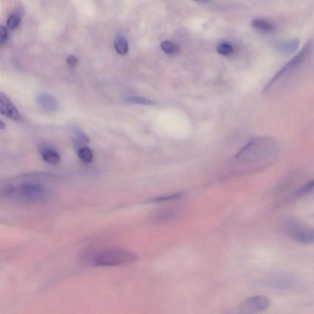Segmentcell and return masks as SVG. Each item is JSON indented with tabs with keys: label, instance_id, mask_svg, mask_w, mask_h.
I'll list each match as a JSON object with an SVG mask.
<instances>
[{
	"label": "cell",
	"instance_id": "6da1fadb",
	"mask_svg": "<svg viewBox=\"0 0 314 314\" xmlns=\"http://www.w3.org/2000/svg\"><path fill=\"white\" fill-rule=\"evenodd\" d=\"M137 260L136 254L118 249L87 251L80 257L81 262L90 267H117L131 264Z\"/></svg>",
	"mask_w": 314,
	"mask_h": 314
},
{
	"label": "cell",
	"instance_id": "7a4b0ae2",
	"mask_svg": "<svg viewBox=\"0 0 314 314\" xmlns=\"http://www.w3.org/2000/svg\"><path fill=\"white\" fill-rule=\"evenodd\" d=\"M277 150L276 143L272 138H254L237 153L236 159L243 164H253L269 159Z\"/></svg>",
	"mask_w": 314,
	"mask_h": 314
},
{
	"label": "cell",
	"instance_id": "3957f363",
	"mask_svg": "<svg viewBox=\"0 0 314 314\" xmlns=\"http://www.w3.org/2000/svg\"><path fill=\"white\" fill-rule=\"evenodd\" d=\"M313 51V43L311 41L306 44L301 51L289 62L279 73H277L264 88V93H269L272 88L281 85L284 80L287 81L292 77L295 76L297 72L303 68L304 64L308 62Z\"/></svg>",
	"mask_w": 314,
	"mask_h": 314
},
{
	"label": "cell",
	"instance_id": "277c9868",
	"mask_svg": "<svg viewBox=\"0 0 314 314\" xmlns=\"http://www.w3.org/2000/svg\"><path fill=\"white\" fill-rule=\"evenodd\" d=\"M282 230L287 236L297 243L304 244L314 243L313 230L297 220H287L283 223Z\"/></svg>",
	"mask_w": 314,
	"mask_h": 314
},
{
	"label": "cell",
	"instance_id": "5b68a950",
	"mask_svg": "<svg viewBox=\"0 0 314 314\" xmlns=\"http://www.w3.org/2000/svg\"><path fill=\"white\" fill-rule=\"evenodd\" d=\"M270 300L267 296L255 295L247 298L237 308V314H258L269 308Z\"/></svg>",
	"mask_w": 314,
	"mask_h": 314
},
{
	"label": "cell",
	"instance_id": "8992f818",
	"mask_svg": "<svg viewBox=\"0 0 314 314\" xmlns=\"http://www.w3.org/2000/svg\"><path fill=\"white\" fill-rule=\"evenodd\" d=\"M17 193L22 200L33 202L43 200L45 195L44 189L40 186L35 185H23L19 187L17 190Z\"/></svg>",
	"mask_w": 314,
	"mask_h": 314
},
{
	"label": "cell",
	"instance_id": "52a82bcc",
	"mask_svg": "<svg viewBox=\"0 0 314 314\" xmlns=\"http://www.w3.org/2000/svg\"><path fill=\"white\" fill-rule=\"evenodd\" d=\"M0 114L14 121H21L20 112L5 95L0 93Z\"/></svg>",
	"mask_w": 314,
	"mask_h": 314
},
{
	"label": "cell",
	"instance_id": "ba28073f",
	"mask_svg": "<svg viewBox=\"0 0 314 314\" xmlns=\"http://www.w3.org/2000/svg\"><path fill=\"white\" fill-rule=\"evenodd\" d=\"M266 284L275 289L288 290L292 289L297 285V282L294 278L287 275H280L271 277L267 280Z\"/></svg>",
	"mask_w": 314,
	"mask_h": 314
},
{
	"label": "cell",
	"instance_id": "9c48e42d",
	"mask_svg": "<svg viewBox=\"0 0 314 314\" xmlns=\"http://www.w3.org/2000/svg\"><path fill=\"white\" fill-rule=\"evenodd\" d=\"M36 101L45 111L52 112L58 109V103L56 98L47 93H39L36 97Z\"/></svg>",
	"mask_w": 314,
	"mask_h": 314
},
{
	"label": "cell",
	"instance_id": "30bf717a",
	"mask_svg": "<svg viewBox=\"0 0 314 314\" xmlns=\"http://www.w3.org/2000/svg\"><path fill=\"white\" fill-rule=\"evenodd\" d=\"M299 44L298 39H293L287 41H279L273 44L275 49L280 53L292 54L298 49Z\"/></svg>",
	"mask_w": 314,
	"mask_h": 314
},
{
	"label": "cell",
	"instance_id": "8fae6325",
	"mask_svg": "<svg viewBox=\"0 0 314 314\" xmlns=\"http://www.w3.org/2000/svg\"><path fill=\"white\" fill-rule=\"evenodd\" d=\"M251 26L256 30L264 33L274 32L275 29L274 23L262 19H253L251 21Z\"/></svg>",
	"mask_w": 314,
	"mask_h": 314
},
{
	"label": "cell",
	"instance_id": "7c38bea8",
	"mask_svg": "<svg viewBox=\"0 0 314 314\" xmlns=\"http://www.w3.org/2000/svg\"><path fill=\"white\" fill-rule=\"evenodd\" d=\"M42 157L44 161L51 165H58L61 160L59 153L50 148H42Z\"/></svg>",
	"mask_w": 314,
	"mask_h": 314
},
{
	"label": "cell",
	"instance_id": "4fadbf2b",
	"mask_svg": "<svg viewBox=\"0 0 314 314\" xmlns=\"http://www.w3.org/2000/svg\"><path fill=\"white\" fill-rule=\"evenodd\" d=\"M115 49L117 53L122 56H125L128 51V44L126 40L123 36H119L115 41Z\"/></svg>",
	"mask_w": 314,
	"mask_h": 314
},
{
	"label": "cell",
	"instance_id": "5bb4252c",
	"mask_svg": "<svg viewBox=\"0 0 314 314\" xmlns=\"http://www.w3.org/2000/svg\"><path fill=\"white\" fill-rule=\"evenodd\" d=\"M161 48L165 53L172 55L177 53L180 49V47L177 43L171 42H162Z\"/></svg>",
	"mask_w": 314,
	"mask_h": 314
},
{
	"label": "cell",
	"instance_id": "9a60e30c",
	"mask_svg": "<svg viewBox=\"0 0 314 314\" xmlns=\"http://www.w3.org/2000/svg\"><path fill=\"white\" fill-rule=\"evenodd\" d=\"M78 156L80 159L86 164L92 162L93 157L92 151L87 147H81L78 150Z\"/></svg>",
	"mask_w": 314,
	"mask_h": 314
},
{
	"label": "cell",
	"instance_id": "2e32d148",
	"mask_svg": "<svg viewBox=\"0 0 314 314\" xmlns=\"http://www.w3.org/2000/svg\"><path fill=\"white\" fill-rule=\"evenodd\" d=\"M218 53L223 56H231L234 52V48L228 42H222L218 45L217 48Z\"/></svg>",
	"mask_w": 314,
	"mask_h": 314
},
{
	"label": "cell",
	"instance_id": "e0dca14e",
	"mask_svg": "<svg viewBox=\"0 0 314 314\" xmlns=\"http://www.w3.org/2000/svg\"><path fill=\"white\" fill-rule=\"evenodd\" d=\"M126 102L135 103V104L143 105H154L155 102L153 101L148 100L141 97H135V96H126L125 98Z\"/></svg>",
	"mask_w": 314,
	"mask_h": 314
},
{
	"label": "cell",
	"instance_id": "ac0fdd59",
	"mask_svg": "<svg viewBox=\"0 0 314 314\" xmlns=\"http://www.w3.org/2000/svg\"><path fill=\"white\" fill-rule=\"evenodd\" d=\"M21 21V14L19 12L11 14L7 20V25L11 30H15Z\"/></svg>",
	"mask_w": 314,
	"mask_h": 314
},
{
	"label": "cell",
	"instance_id": "d6986e66",
	"mask_svg": "<svg viewBox=\"0 0 314 314\" xmlns=\"http://www.w3.org/2000/svg\"><path fill=\"white\" fill-rule=\"evenodd\" d=\"M175 214L174 210H164L157 214L154 218L155 223H163L171 219Z\"/></svg>",
	"mask_w": 314,
	"mask_h": 314
},
{
	"label": "cell",
	"instance_id": "ffe728a7",
	"mask_svg": "<svg viewBox=\"0 0 314 314\" xmlns=\"http://www.w3.org/2000/svg\"><path fill=\"white\" fill-rule=\"evenodd\" d=\"M8 30L4 25H0V45H3L8 39Z\"/></svg>",
	"mask_w": 314,
	"mask_h": 314
},
{
	"label": "cell",
	"instance_id": "44dd1931",
	"mask_svg": "<svg viewBox=\"0 0 314 314\" xmlns=\"http://www.w3.org/2000/svg\"><path fill=\"white\" fill-rule=\"evenodd\" d=\"M180 197H181L180 194H172V195L155 198L153 201H155V202H162V201L176 200V199H178Z\"/></svg>",
	"mask_w": 314,
	"mask_h": 314
},
{
	"label": "cell",
	"instance_id": "7402d4cb",
	"mask_svg": "<svg viewBox=\"0 0 314 314\" xmlns=\"http://www.w3.org/2000/svg\"><path fill=\"white\" fill-rule=\"evenodd\" d=\"M314 186V182H311V183H309L308 185H306L305 187H304L303 188L300 189V190H299L298 195H304L306 193H308V191H310L313 189Z\"/></svg>",
	"mask_w": 314,
	"mask_h": 314
},
{
	"label": "cell",
	"instance_id": "603a6c76",
	"mask_svg": "<svg viewBox=\"0 0 314 314\" xmlns=\"http://www.w3.org/2000/svg\"><path fill=\"white\" fill-rule=\"evenodd\" d=\"M66 62L71 67L76 66L78 63V59H77L75 56H73V55H71V56L68 57V58L66 59Z\"/></svg>",
	"mask_w": 314,
	"mask_h": 314
},
{
	"label": "cell",
	"instance_id": "cb8c5ba5",
	"mask_svg": "<svg viewBox=\"0 0 314 314\" xmlns=\"http://www.w3.org/2000/svg\"><path fill=\"white\" fill-rule=\"evenodd\" d=\"M6 128V125L0 120V129H4Z\"/></svg>",
	"mask_w": 314,
	"mask_h": 314
}]
</instances>
